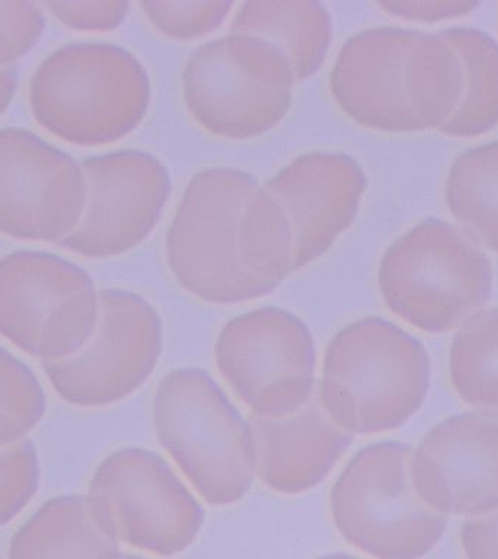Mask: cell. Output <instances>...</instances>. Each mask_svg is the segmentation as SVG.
Segmentation results:
<instances>
[{
    "mask_svg": "<svg viewBox=\"0 0 498 559\" xmlns=\"http://www.w3.org/2000/svg\"><path fill=\"white\" fill-rule=\"evenodd\" d=\"M139 7L166 38L191 41L221 28L235 3L223 0H149L140 2Z\"/></svg>",
    "mask_w": 498,
    "mask_h": 559,
    "instance_id": "d4e9b609",
    "label": "cell"
},
{
    "mask_svg": "<svg viewBox=\"0 0 498 559\" xmlns=\"http://www.w3.org/2000/svg\"><path fill=\"white\" fill-rule=\"evenodd\" d=\"M378 7L388 15L405 21L439 22L456 20L474 12L479 2L472 0H384Z\"/></svg>",
    "mask_w": 498,
    "mask_h": 559,
    "instance_id": "f1b7e54d",
    "label": "cell"
},
{
    "mask_svg": "<svg viewBox=\"0 0 498 559\" xmlns=\"http://www.w3.org/2000/svg\"><path fill=\"white\" fill-rule=\"evenodd\" d=\"M230 34L251 35L286 52L296 82H305L325 63L332 43V17L312 0H260L240 4Z\"/></svg>",
    "mask_w": 498,
    "mask_h": 559,
    "instance_id": "d6986e66",
    "label": "cell"
},
{
    "mask_svg": "<svg viewBox=\"0 0 498 559\" xmlns=\"http://www.w3.org/2000/svg\"><path fill=\"white\" fill-rule=\"evenodd\" d=\"M46 411V391L37 374L0 345V448L24 441Z\"/></svg>",
    "mask_w": 498,
    "mask_h": 559,
    "instance_id": "cb8c5ba5",
    "label": "cell"
},
{
    "mask_svg": "<svg viewBox=\"0 0 498 559\" xmlns=\"http://www.w3.org/2000/svg\"><path fill=\"white\" fill-rule=\"evenodd\" d=\"M411 445L358 450L331 489L332 522L345 542L376 559H422L444 536L448 515L424 504L411 483Z\"/></svg>",
    "mask_w": 498,
    "mask_h": 559,
    "instance_id": "52a82bcc",
    "label": "cell"
},
{
    "mask_svg": "<svg viewBox=\"0 0 498 559\" xmlns=\"http://www.w3.org/2000/svg\"><path fill=\"white\" fill-rule=\"evenodd\" d=\"M87 195L81 222L60 247L90 260L122 255L144 242L159 223L173 182L156 156L117 151L82 162Z\"/></svg>",
    "mask_w": 498,
    "mask_h": 559,
    "instance_id": "7c38bea8",
    "label": "cell"
},
{
    "mask_svg": "<svg viewBox=\"0 0 498 559\" xmlns=\"http://www.w3.org/2000/svg\"><path fill=\"white\" fill-rule=\"evenodd\" d=\"M8 559H124L120 542L92 518L86 496H59L12 536Z\"/></svg>",
    "mask_w": 498,
    "mask_h": 559,
    "instance_id": "ac0fdd59",
    "label": "cell"
},
{
    "mask_svg": "<svg viewBox=\"0 0 498 559\" xmlns=\"http://www.w3.org/2000/svg\"><path fill=\"white\" fill-rule=\"evenodd\" d=\"M449 369L462 401L498 414V308L463 323L450 347Z\"/></svg>",
    "mask_w": 498,
    "mask_h": 559,
    "instance_id": "603a6c76",
    "label": "cell"
},
{
    "mask_svg": "<svg viewBox=\"0 0 498 559\" xmlns=\"http://www.w3.org/2000/svg\"><path fill=\"white\" fill-rule=\"evenodd\" d=\"M411 483L436 513L484 515L498 510V417L453 415L413 450Z\"/></svg>",
    "mask_w": 498,
    "mask_h": 559,
    "instance_id": "5bb4252c",
    "label": "cell"
},
{
    "mask_svg": "<svg viewBox=\"0 0 498 559\" xmlns=\"http://www.w3.org/2000/svg\"><path fill=\"white\" fill-rule=\"evenodd\" d=\"M378 286L387 308L402 321L444 334L491 299V262L456 227L428 217L383 253Z\"/></svg>",
    "mask_w": 498,
    "mask_h": 559,
    "instance_id": "5b68a950",
    "label": "cell"
},
{
    "mask_svg": "<svg viewBox=\"0 0 498 559\" xmlns=\"http://www.w3.org/2000/svg\"><path fill=\"white\" fill-rule=\"evenodd\" d=\"M430 382L422 341L388 319L369 317L348 323L328 343L318 401L349 435H378L408 423Z\"/></svg>",
    "mask_w": 498,
    "mask_h": 559,
    "instance_id": "7a4b0ae2",
    "label": "cell"
},
{
    "mask_svg": "<svg viewBox=\"0 0 498 559\" xmlns=\"http://www.w3.org/2000/svg\"><path fill=\"white\" fill-rule=\"evenodd\" d=\"M296 76L286 52L266 39L229 34L188 57L183 103L197 124L217 138L269 133L292 107Z\"/></svg>",
    "mask_w": 498,
    "mask_h": 559,
    "instance_id": "8992f818",
    "label": "cell"
},
{
    "mask_svg": "<svg viewBox=\"0 0 498 559\" xmlns=\"http://www.w3.org/2000/svg\"><path fill=\"white\" fill-rule=\"evenodd\" d=\"M439 34L458 52L465 72L462 103L440 131L449 138H478L498 126V43L470 26Z\"/></svg>",
    "mask_w": 498,
    "mask_h": 559,
    "instance_id": "ffe728a7",
    "label": "cell"
},
{
    "mask_svg": "<svg viewBox=\"0 0 498 559\" xmlns=\"http://www.w3.org/2000/svg\"><path fill=\"white\" fill-rule=\"evenodd\" d=\"M214 360L257 417H287L312 401L317 345L290 310L264 306L230 319L214 344Z\"/></svg>",
    "mask_w": 498,
    "mask_h": 559,
    "instance_id": "30bf717a",
    "label": "cell"
},
{
    "mask_svg": "<svg viewBox=\"0 0 498 559\" xmlns=\"http://www.w3.org/2000/svg\"><path fill=\"white\" fill-rule=\"evenodd\" d=\"M418 31L379 26L347 39L330 74L332 98L354 122L383 133L423 131L406 91Z\"/></svg>",
    "mask_w": 498,
    "mask_h": 559,
    "instance_id": "2e32d148",
    "label": "cell"
},
{
    "mask_svg": "<svg viewBox=\"0 0 498 559\" xmlns=\"http://www.w3.org/2000/svg\"><path fill=\"white\" fill-rule=\"evenodd\" d=\"M315 559H358V558L353 557V555H348V554H328V555H322V557H318Z\"/></svg>",
    "mask_w": 498,
    "mask_h": 559,
    "instance_id": "1f68e13d",
    "label": "cell"
},
{
    "mask_svg": "<svg viewBox=\"0 0 498 559\" xmlns=\"http://www.w3.org/2000/svg\"><path fill=\"white\" fill-rule=\"evenodd\" d=\"M257 475L271 491L295 496L325 480L353 441L325 414L318 397L283 418L251 415Z\"/></svg>",
    "mask_w": 498,
    "mask_h": 559,
    "instance_id": "e0dca14e",
    "label": "cell"
},
{
    "mask_svg": "<svg viewBox=\"0 0 498 559\" xmlns=\"http://www.w3.org/2000/svg\"><path fill=\"white\" fill-rule=\"evenodd\" d=\"M87 195L82 164L33 131L0 130V234L61 242L81 222Z\"/></svg>",
    "mask_w": 498,
    "mask_h": 559,
    "instance_id": "4fadbf2b",
    "label": "cell"
},
{
    "mask_svg": "<svg viewBox=\"0 0 498 559\" xmlns=\"http://www.w3.org/2000/svg\"><path fill=\"white\" fill-rule=\"evenodd\" d=\"M99 321V292L81 265L55 253L0 260V336L43 365L85 347Z\"/></svg>",
    "mask_w": 498,
    "mask_h": 559,
    "instance_id": "ba28073f",
    "label": "cell"
},
{
    "mask_svg": "<svg viewBox=\"0 0 498 559\" xmlns=\"http://www.w3.org/2000/svg\"><path fill=\"white\" fill-rule=\"evenodd\" d=\"M461 542L466 559H498V510L467 519Z\"/></svg>",
    "mask_w": 498,
    "mask_h": 559,
    "instance_id": "f546056e",
    "label": "cell"
},
{
    "mask_svg": "<svg viewBox=\"0 0 498 559\" xmlns=\"http://www.w3.org/2000/svg\"><path fill=\"white\" fill-rule=\"evenodd\" d=\"M42 466L29 439L0 448V527L7 526L37 496Z\"/></svg>",
    "mask_w": 498,
    "mask_h": 559,
    "instance_id": "484cf974",
    "label": "cell"
},
{
    "mask_svg": "<svg viewBox=\"0 0 498 559\" xmlns=\"http://www.w3.org/2000/svg\"><path fill=\"white\" fill-rule=\"evenodd\" d=\"M124 559H147V558L139 557V555H124Z\"/></svg>",
    "mask_w": 498,
    "mask_h": 559,
    "instance_id": "d6a6232c",
    "label": "cell"
},
{
    "mask_svg": "<svg viewBox=\"0 0 498 559\" xmlns=\"http://www.w3.org/2000/svg\"><path fill=\"white\" fill-rule=\"evenodd\" d=\"M44 7L64 26L86 33L117 29L129 16L131 3L114 2H46Z\"/></svg>",
    "mask_w": 498,
    "mask_h": 559,
    "instance_id": "83f0119b",
    "label": "cell"
},
{
    "mask_svg": "<svg viewBox=\"0 0 498 559\" xmlns=\"http://www.w3.org/2000/svg\"><path fill=\"white\" fill-rule=\"evenodd\" d=\"M87 507L120 544L170 558L191 548L205 514L173 467L151 450L108 454L92 475Z\"/></svg>",
    "mask_w": 498,
    "mask_h": 559,
    "instance_id": "9c48e42d",
    "label": "cell"
},
{
    "mask_svg": "<svg viewBox=\"0 0 498 559\" xmlns=\"http://www.w3.org/2000/svg\"><path fill=\"white\" fill-rule=\"evenodd\" d=\"M290 223L293 271L325 255L356 221L367 190L365 169L343 152H310L264 183Z\"/></svg>",
    "mask_w": 498,
    "mask_h": 559,
    "instance_id": "9a60e30c",
    "label": "cell"
},
{
    "mask_svg": "<svg viewBox=\"0 0 498 559\" xmlns=\"http://www.w3.org/2000/svg\"><path fill=\"white\" fill-rule=\"evenodd\" d=\"M406 91L422 130L441 129L465 94L458 52L439 33H419L406 64Z\"/></svg>",
    "mask_w": 498,
    "mask_h": 559,
    "instance_id": "44dd1931",
    "label": "cell"
},
{
    "mask_svg": "<svg viewBox=\"0 0 498 559\" xmlns=\"http://www.w3.org/2000/svg\"><path fill=\"white\" fill-rule=\"evenodd\" d=\"M17 90V64L0 68V116L11 107Z\"/></svg>",
    "mask_w": 498,
    "mask_h": 559,
    "instance_id": "4dcf8cb0",
    "label": "cell"
},
{
    "mask_svg": "<svg viewBox=\"0 0 498 559\" xmlns=\"http://www.w3.org/2000/svg\"><path fill=\"white\" fill-rule=\"evenodd\" d=\"M444 199L467 235L498 253V142L481 144L454 159Z\"/></svg>",
    "mask_w": 498,
    "mask_h": 559,
    "instance_id": "7402d4cb",
    "label": "cell"
},
{
    "mask_svg": "<svg viewBox=\"0 0 498 559\" xmlns=\"http://www.w3.org/2000/svg\"><path fill=\"white\" fill-rule=\"evenodd\" d=\"M142 61L111 43L57 48L35 70L29 105L38 124L74 146L94 147L133 133L151 107Z\"/></svg>",
    "mask_w": 498,
    "mask_h": 559,
    "instance_id": "3957f363",
    "label": "cell"
},
{
    "mask_svg": "<svg viewBox=\"0 0 498 559\" xmlns=\"http://www.w3.org/2000/svg\"><path fill=\"white\" fill-rule=\"evenodd\" d=\"M152 408L162 448L208 504L232 506L247 496L257 476L251 426L208 371H170Z\"/></svg>",
    "mask_w": 498,
    "mask_h": 559,
    "instance_id": "277c9868",
    "label": "cell"
},
{
    "mask_svg": "<svg viewBox=\"0 0 498 559\" xmlns=\"http://www.w3.org/2000/svg\"><path fill=\"white\" fill-rule=\"evenodd\" d=\"M179 286L213 305L273 293L293 273L290 223L253 175L208 168L187 183L166 235Z\"/></svg>",
    "mask_w": 498,
    "mask_h": 559,
    "instance_id": "6da1fadb",
    "label": "cell"
},
{
    "mask_svg": "<svg viewBox=\"0 0 498 559\" xmlns=\"http://www.w3.org/2000/svg\"><path fill=\"white\" fill-rule=\"evenodd\" d=\"M46 29V16L33 2H0V68L28 55Z\"/></svg>",
    "mask_w": 498,
    "mask_h": 559,
    "instance_id": "4316f807",
    "label": "cell"
},
{
    "mask_svg": "<svg viewBox=\"0 0 498 559\" xmlns=\"http://www.w3.org/2000/svg\"><path fill=\"white\" fill-rule=\"evenodd\" d=\"M164 349L159 312L122 288L99 292V321L85 347L43 365L52 391L78 408H105L133 395L151 378Z\"/></svg>",
    "mask_w": 498,
    "mask_h": 559,
    "instance_id": "8fae6325",
    "label": "cell"
}]
</instances>
